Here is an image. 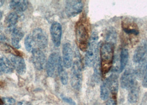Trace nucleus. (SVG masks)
I'll list each match as a JSON object with an SVG mask.
<instances>
[{
    "instance_id": "obj_1",
    "label": "nucleus",
    "mask_w": 147,
    "mask_h": 105,
    "mask_svg": "<svg viewBox=\"0 0 147 105\" xmlns=\"http://www.w3.org/2000/svg\"><path fill=\"white\" fill-rule=\"evenodd\" d=\"M114 57V45L109 43H104L100 48V59L102 74L106 75L112 66Z\"/></svg>"
},
{
    "instance_id": "obj_2",
    "label": "nucleus",
    "mask_w": 147,
    "mask_h": 105,
    "mask_svg": "<svg viewBox=\"0 0 147 105\" xmlns=\"http://www.w3.org/2000/svg\"><path fill=\"white\" fill-rule=\"evenodd\" d=\"M98 51V37L94 32L89 39L88 48L86 50L85 61L88 67H93L97 61Z\"/></svg>"
},
{
    "instance_id": "obj_3",
    "label": "nucleus",
    "mask_w": 147,
    "mask_h": 105,
    "mask_svg": "<svg viewBox=\"0 0 147 105\" xmlns=\"http://www.w3.org/2000/svg\"><path fill=\"white\" fill-rule=\"evenodd\" d=\"M76 35L77 42L80 49L82 51L86 50L89 42L88 27L83 21H79L76 24Z\"/></svg>"
},
{
    "instance_id": "obj_4",
    "label": "nucleus",
    "mask_w": 147,
    "mask_h": 105,
    "mask_svg": "<svg viewBox=\"0 0 147 105\" xmlns=\"http://www.w3.org/2000/svg\"><path fill=\"white\" fill-rule=\"evenodd\" d=\"M82 81V74L81 64L79 60H75L73 62L71 71V85L74 89L79 90L81 88Z\"/></svg>"
},
{
    "instance_id": "obj_5",
    "label": "nucleus",
    "mask_w": 147,
    "mask_h": 105,
    "mask_svg": "<svg viewBox=\"0 0 147 105\" xmlns=\"http://www.w3.org/2000/svg\"><path fill=\"white\" fill-rule=\"evenodd\" d=\"M83 7V3L80 0L66 1L65 6L66 15L69 18L78 15L82 11Z\"/></svg>"
},
{
    "instance_id": "obj_6",
    "label": "nucleus",
    "mask_w": 147,
    "mask_h": 105,
    "mask_svg": "<svg viewBox=\"0 0 147 105\" xmlns=\"http://www.w3.org/2000/svg\"><path fill=\"white\" fill-rule=\"evenodd\" d=\"M31 59L34 68L38 70H42L46 66V57L39 48H36L32 52Z\"/></svg>"
},
{
    "instance_id": "obj_7",
    "label": "nucleus",
    "mask_w": 147,
    "mask_h": 105,
    "mask_svg": "<svg viewBox=\"0 0 147 105\" xmlns=\"http://www.w3.org/2000/svg\"><path fill=\"white\" fill-rule=\"evenodd\" d=\"M32 36L36 45H37L38 48L43 49L47 47L48 44V40L42 29L40 28L34 29L32 32Z\"/></svg>"
},
{
    "instance_id": "obj_8",
    "label": "nucleus",
    "mask_w": 147,
    "mask_h": 105,
    "mask_svg": "<svg viewBox=\"0 0 147 105\" xmlns=\"http://www.w3.org/2000/svg\"><path fill=\"white\" fill-rule=\"evenodd\" d=\"M60 56L57 52H52L46 64V71L49 77H53L57 71Z\"/></svg>"
},
{
    "instance_id": "obj_9",
    "label": "nucleus",
    "mask_w": 147,
    "mask_h": 105,
    "mask_svg": "<svg viewBox=\"0 0 147 105\" xmlns=\"http://www.w3.org/2000/svg\"><path fill=\"white\" fill-rule=\"evenodd\" d=\"M136 76L134 71L131 69H126L121 78V88L128 90L136 82Z\"/></svg>"
},
{
    "instance_id": "obj_10",
    "label": "nucleus",
    "mask_w": 147,
    "mask_h": 105,
    "mask_svg": "<svg viewBox=\"0 0 147 105\" xmlns=\"http://www.w3.org/2000/svg\"><path fill=\"white\" fill-rule=\"evenodd\" d=\"M63 63L64 67L71 68L73 64V51L70 43H66L63 46Z\"/></svg>"
},
{
    "instance_id": "obj_11",
    "label": "nucleus",
    "mask_w": 147,
    "mask_h": 105,
    "mask_svg": "<svg viewBox=\"0 0 147 105\" xmlns=\"http://www.w3.org/2000/svg\"><path fill=\"white\" fill-rule=\"evenodd\" d=\"M52 41L56 47H59L61 44L62 36V27L58 22L53 23L50 28Z\"/></svg>"
},
{
    "instance_id": "obj_12",
    "label": "nucleus",
    "mask_w": 147,
    "mask_h": 105,
    "mask_svg": "<svg viewBox=\"0 0 147 105\" xmlns=\"http://www.w3.org/2000/svg\"><path fill=\"white\" fill-rule=\"evenodd\" d=\"M10 61L14 69L16 70L19 75H24L26 73L27 66L25 61L22 57L18 55H12L10 58Z\"/></svg>"
},
{
    "instance_id": "obj_13",
    "label": "nucleus",
    "mask_w": 147,
    "mask_h": 105,
    "mask_svg": "<svg viewBox=\"0 0 147 105\" xmlns=\"http://www.w3.org/2000/svg\"><path fill=\"white\" fill-rule=\"evenodd\" d=\"M107 86L110 91L111 96L117 97L118 91V77L117 75L112 74L105 81Z\"/></svg>"
},
{
    "instance_id": "obj_14",
    "label": "nucleus",
    "mask_w": 147,
    "mask_h": 105,
    "mask_svg": "<svg viewBox=\"0 0 147 105\" xmlns=\"http://www.w3.org/2000/svg\"><path fill=\"white\" fill-rule=\"evenodd\" d=\"M147 52V42L142 43L135 50L133 54V60L135 63L139 64L144 60Z\"/></svg>"
},
{
    "instance_id": "obj_15",
    "label": "nucleus",
    "mask_w": 147,
    "mask_h": 105,
    "mask_svg": "<svg viewBox=\"0 0 147 105\" xmlns=\"http://www.w3.org/2000/svg\"><path fill=\"white\" fill-rule=\"evenodd\" d=\"M24 37V32L22 29L15 27L11 31V43L12 46L16 49L21 48L20 42Z\"/></svg>"
},
{
    "instance_id": "obj_16",
    "label": "nucleus",
    "mask_w": 147,
    "mask_h": 105,
    "mask_svg": "<svg viewBox=\"0 0 147 105\" xmlns=\"http://www.w3.org/2000/svg\"><path fill=\"white\" fill-rule=\"evenodd\" d=\"M13 67L10 60L5 56H0V74H7L13 72Z\"/></svg>"
},
{
    "instance_id": "obj_17",
    "label": "nucleus",
    "mask_w": 147,
    "mask_h": 105,
    "mask_svg": "<svg viewBox=\"0 0 147 105\" xmlns=\"http://www.w3.org/2000/svg\"><path fill=\"white\" fill-rule=\"evenodd\" d=\"M128 100L131 104L136 103L140 97V88L138 84L136 81L128 89Z\"/></svg>"
},
{
    "instance_id": "obj_18",
    "label": "nucleus",
    "mask_w": 147,
    "mask_h": 105,
    "mask_svg": "<svg viewBox=\"0 0 147 105\" xmlns=\"http://www.w3.org/2000/svg\"><path fill=\"white\" fill-rule=\"evenodd\" d=\"M28 6V1L25 0H13L9 3V7L17 12L25 11Z\"/></svg>"
},
{
    "instance_id": "obj_19",
    "label": "nucleus",
    "mask_w": 147,
    "mask_h": 105,
    "mask_svg": "<svg viewBox=\"0 0 147 105\" xmlns=\"http://www.w3.org/2000/svg\"><path fill=\"white\" fill-rule=\"evenodd\" d=\"M20 16L16 12H11L8 14L5 19V24L7 26V30L11 32V31L15 28L16 24L18 22V21Z\"/></svg>"
},
{
    "instance_id": "obj_20",
    "label": "nucleus",
    "mask_w": 147,
    "mask_h": 105,
    "mask_svg": "<svg viewBox=\"0 0 147 105\" xmlns=\"http://www.w3.org/2000/svg\"><path fill=\"white\" fill-rule=\"evenodd\" d=\"M64 68L65 67L63 65V60L61 59V58L60 57L57 71L61 82L63 85H66L68 82V75Z\"/></svg>"
},
{
    "instance_id": "obj_21",
    "label": "nucleus",
    "mask_w": 147,
    "mask_h": 105,
    "mask_svg": "<svg viewBox=\"0 0 147 105\" xmlns=\"http://www.w3.org/2000/svg\"><path fill=\"white\" fill-rule=\"evenodd\" d=\"M122 28L123 30L127 34L133 35L134 36H137L139 34V29L136 26L131 23H122Z\"/></svg>"
},
{
    "instance_id": "obj_22",
    "label": "nucleus",
    "mask_w": 147,
    "mask_h": 105,
    "mask_svg": "<svg viewBox=\"0 0 147 105\" xmlns=\"http://www.w3.org/2000/svg\"><path fill=\"white\" fill-rule=\"evenodd\" d=\"M129 58V52L127 49H123L120 54L119 59V72H122L127 64Z\"/></svg>"
},
{
    "instance_id": "obj_23",
    "label": "nucleus",
    "mask_w": 147,
    "mask_h": 105,
    "mask_svg": "<svg viewBox=\"0 0 147 105\" xmlns=\"http://www.w3.org/2000/svg\"><path fill=\"white\" fill-rule=\"evenodd\" d=\"M117 33L114 29L110 28L107 30L105 34V39L107 43H109L114 45L116 40Z\"/></svg>"
},
{
    "instance_id": "obj_24",
    "label": "nucleus",
    "mask_w": 147,
    "mask_h": 105,
    "mask_svg": "<svg viewBox=\"0 0 147 105\" xmlns=\"http://www.w3.org/2000/svg\"><path fill=\"white\" fill-rule=\"evenodd\" d=\"M24 45L26 49L28 52H32L34 49H35L36 44L32 38V35L28 34L26 36L24 39Z\"/></svg>"
},
{
    "instance_id": "obj_25",
    "label": "nucleus",
    "mask_w": 147,
    "mask_h": 105,
    "mask_svg": "<svg viewBox=\"0 0 147 105\" xmlns=\"http://www.w3.org/2000/svg\"><path fill=\"white\" fill-rule=\"evenodd\" d=\"M111 92L105 81L100 88V97L103 101H107L110 96Z\"/></svg>"
},
{
    "instance_id": "obj_26",
    "label": "nucleus",
    "mask_w": 147,
    "mask_h": 105,
    "mask_svg": "<svg viewBox=\"0 0 147 105\" xmlns=\"http://www.w3.org/2000/svg\"><path fill=\"white\" fill-rule=\"evenodd\" d=\"M3 105H14L15 104V100L12 98H5L2 99Z\"/></svg>"
},
{
    "instance_id": "obj_27",
    "label": "nucleus",
    "mask_w": 147,
    "mask_h": 105,
    "mask_svg": "<svg viewBox=\"0 0 147 105\" xmlns=\"http://www.w3.org/2000/svg\"><path fill=\"white\" fill-rule=\"evenodd\" d=\"M142 85L144 88H147V63L146 64V67L145 69L144 76L143 77V81H142Z\"/></svg>"
},
{
    "instance_id": "obj_28",
    "label": "nucleus",
    "mask_w": 147,
    "mask_h": 105,
    "mask_svg": "<svg viewBox=\"0 0 147 105\" xmlns=\"http://www.w3.org/2000/svg\"><path fill=\"white\" fill-rule=\"evenodd\" d=\"M106 105H117L116 98L111 96V98H109L107 100Z\"/></svg>"
},
{
    "instance_id": "obj_29",
    "label": "nucleus",
    "mask_w": 147,
    "mask_h": 105,
    "mask_svg": "<svg viewBox=\"0 0 147 105\" xmlns=\"http://www.w3.org/2000/svg\"><path fill=\"white\" fill-rule=\"evenodd\" d=\"M62 98H63V100L64 101H65L66 102H67V103H69V104H70L71 105H75V103L74 102L73 100L70 99V98H66V97H63Z\"/></svg>"
},
{
    "instance_id": "obj_30",
    "label": "nucleus",
    "mask_w": 147,
    "mask_h": 105,
    "mask_svg": "<svg viewBox=\"0 0 147 105\" xmlns=\"http://www.w3.org/2000/svg\"><path fill=\"white\" fill-rule=\"evenodd\" d=\"M4 3H5V1L0 0V7H1V6H2Z\"/></svg>"
},
{
    "instance_id": "obj_31",
    "label": "nucleus",
    "mask_w": 147,
    "mask_h": 105,
    "mask_svg": "<svg viewBox=\"0 0 147 105\" xmlns=\"http://www.w3.org/2000/svg\"><path fill=\"white\" fill-rule=\"evenodd\" d=\"M2 17V12L0 11V20H1Z\"/></svg>"
},
{
    "instance_id": "obj_32",
    "label": "nucleus",
    "mask_w": 147,
    "mask_h": 105,
    "mask_svg": "<svg viewBox=\"0 0 147 105\" xmlns=\"http://www.w3.org/2000/svg\"><path fill=\"white\" fill-rule=\"evenodd\" d=\"M2 27L1 25H0V33H1V31H2Z\"/></svg>"
},
{
    "instance_id": "obj_33",
    "label": "nucleus",
    "mask_w": 147,
    "mask_h": 105,
    "mask_svg": "<svg viewBox=\"0 0 147 105\" xmlns=\"http://www.w3.org/2000/svg\"><path fill=\"white\" fill-rule=\"evenodd\" d=\"M27 105H30V104H28H28H27Z\"/></svg>"
},
{
    "instance_id": "obj_34",
    "label": "nucleus",
    "mask_w": 147,
    "mask_h": 105,
    "mask_svg": "<svg viewBox=\"0 0 147 105\" xmlns=\"http://www.w3.org/2000/svg\"></svg>"
}]
</instances>
